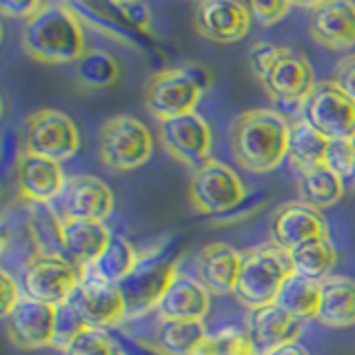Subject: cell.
<instances>
[{"label": "cell", "instance_id": "cell-13", "mask_svg": "<svg viewBox=\"0 0 355 355\" xmlns=\"http://www.w3.org/2000/svg\"><path fill=\"white\" fill-rule=\"evenodd\" d=\"M158 131L162 147L189 169L196 171L211 160V129L196 111L158 122Z\"/></svg>", "mask_w": 355, "mask_h": 355}, {"label": "cell", "instance_id": "cell-38", "mask_svg": "<svg viewBox=\"0 0 355 355\" xmlns=\"http://www.w3.org/2000/svg\"><path fill=\"white\" fill-rule=\"evenodd\" d=\"M247 7L251 18L262 27L275 25V22H280L291 11V3L288 0H282V3H249Z\"/></svg>", "mask_w": 355, "mask_h": 355}, {"label": "cell", "instance_id": "cell-29", "mask_svg": "<svg viewBox=\"0 0 355 355\" xmlns=\"http://www.w3.org/2000/svg\"><path fill=\"white\" fill-rule=\"evenodd\" d=\"M76 83L92 89V92H107L116 87L122 78V64L116 55H111L105 49H87L80 60L73 64Z\"/></svg>", "mask_w": 355, "mask_h": 355}, {"label": "cell", "instance_id": "cell-6", "mask_svg": "<svg viewBox=\"0 0 355 355\" xmlns=\"http://www.w3.org/2000/svg\"><path fill=\"white\" fill-rule=\"evenodd\" d=\"M80 284V273L62 255H40L33 253L22 266L20 288L25 297L38 302L62 306L71 300Z\"/></svg>", "mask_w": 355, "mask_h": 355}, {"label": "cell", "instance_id": "cell-14", "mask_svg": "<svg viewBox=\"0 0 355 355\" xmlns=\"http://www.w3.org/2000/svg\"><path fill=\"white\" fill-rule=\"evenodd\" d=\"M69 304L92 329L109 331L118 327L122 320H127V306L120 286L96 280V277H80V284L73 291Z\"/></svg>", "mask_w": 355, "mask_h": 355}, {"label": "cell", "instance_id": "cell-5", "mask_svg": "<svg viewBox=\"0 0 355 355\" xmlns=\"http://www.w3.org/2000/svg\"><path fill=\"white\" fill-rule=\"evenodd\" d=\"M98 153L114 171H133L153 155V136L138 118L129 114L111 116L98 133Z\"/></svg>", "mask_w": 355, "mask_h": 355}, {"label": "cell", "instance_id": "cell-8", "mask_svg": "<svg viewBox=\"0 0 355 355\" xmlns=\"http://www.w3.org/2000/svg\"><path fill=\"white\" fill-rule=\"evenodd\" d=\"M22 151L53 162L71 160L80 149L76 122L58 109H38L25 122Z\"/></svg>", "mask_w": 355, "mask_h": 355}, {"label": "cell", "instance_id": "cell-2", "mask_svg": "<svg viewBox=\"0 0 355 355\" xmlns=\"http://www.w3.org/2000/svg\"><path fill=\"white\" fill-rule=\"evenodd\" d=\"M288 122L275 109H249L231 122L229 147L242 169L269 173L288 151Z\"/></svg>", "mask_w": 355, "mask_h": 355}, {"label": "cell", "instance_id": "cell-31", "mask_svg": "<svg viewBox=\"0 0 355 355\" xmlns=\"http://www.w3.org/2000/svg\"><path fill=\"white\" fill-rule=\"evenodd\" d=\"M207 336L205 322L160 320L153 349H158L162 355H196Z\"/></svg>", "mask_w": 355, "mask_h": 355}, {"label": "cell", "instance_id": "cell-26", "mask_svg": "<svg viewBox=\"0 0 355 355\" xmlns=\"http://www.w3.org/2000/svg\"><path fill=\"white\" fill-rule=\"evenodd\" d=\"M329 147V138L304 122L302 118L288 122V151L286 160L291 162L300 173L315 169L324 164V155Z\"/></svg>", "mask_w": 355, "mask_h": 355}, {"label": "cell", "instance_id": "cell-23", "mask_svg": "<svg viewBox=\"0 0 355 355\" xmlns=\"http://www.w3.org/2000/svg\"><path fill=\"white\" fill-rule=\"evenodd\" d=\"M111 238L105 222L64 220V258L83 271L103 255Z\"/></svg>", "mask_w": 355, "mask_h": 355}, {"label": "cell", "instance_id": "cell-34", "mask_svg": "<svg viewBox=\"0 0 355 355\" xmlns=\"http://www.w3.org/2000/svg\"><path fill=\"white\" fill-rule=\"evenodd\" d=\"M64 355H127V351L107 331L89 327L64 349Z\"/></svg>", "mask_w": 355, "mask_h": 355}, {"label": "cell", "instance_id": "cell-32", "mask_svg": "<svg viewBox=\"0 0 355 355\" xmlns=\"http://www.w3.org/2000/svg\"><path fill=\"white\" fill-rule=\"evenodd\" d=\"M288 255H291L295 273L318 282L327 280L338 262V249L333 247V242L329 238L300 244L293 251H288Z\"/></svg>", "mask_w": 355, "mask_h": 355}, {"label": "cell", "instance_id": "cell-16", "mask_svg": "<svg viewBox=\"0 0 355 355\" xmlns=\"http://www.w3.org/2000/svg\"><path fill=\"white\" fill-rule=\"evenodd\" d=\"M309 33L331 51L355 47V3L351 0H320L309 5Z\"/></svg>", "mask_w": 355, "mask_h": 355}, {"label": "cell", "instance_id": "cell-25", "mask_svg": "<svg viewBox=\"0 0 355 355\" xmlns=\"http://www.w3.org/2000/svg\"><path fill=\"white\" fill-rule=\"evenodd\" d=\"M27 231L36 253L64 258V222L53 205L27 202Z\"/></svg>", "mask_w": 355, "mask_h": 355}, {"label": "cell", "instance_id": "cell-19", "mask_svg": "<svg viewBox=\"0 0 355 355\" xmlns=\"http://www.w3.org/2000/svg\"><path fill=\"white\" fill-rule=\"evenodd\" d=\"M67 175L60 162L20 151L16 162V187L25 202L53 205L62 193Z\"/></svg>", "mask_w": 355, "mask_h": 355}, {"label": "cell", "instance_id": "cell-28", "mask_svg": "<svg viewBox=\"0 0 355 355\" xmlns=\"http://www.w3.org/2000/svg\"><path fill=\"white\" fill-rule=\"evenodd\" d=\"M320 297H322V282L311 280V277H304L300 273H293L282 284L273 304L284 309L291 318H295L300 322H306V320L318 318Z\"/></svg>", "mask_w": 355, "mask_h": 355}, {"label": "cell", "instance_id": "cell-12", "mask_svg": "<svg viewBox=\"0 0 355 355\" xmlns=\"http://www.w3.org/2000/svg\"><path fill=\"white\" fill-rule=\"evenodd\" d=\"M178 273L180 271H178L175 262L171 260L140 262L136 271L118 284L127 306V320L147 315L149 311L158 309Z\"/></svg>", "mask_w": 355, "mask_h": 355}, {"label": "cell", "instance_id": "cell-22", "mask_svg": "<svg viewBox=\"0 0 355 355\" xmlns=\"http://www.w3.org/2000/svg\"><path fill=\"white\" fill-rule=\"evenodd\" d=\"M211 309V293L196 277L178 273L169 291L164 293L158 304L160 320H182V322H202Z\"/></svg>", "mask_w": 355, "mask_h": 355}, {"label": "cell", "instance_id": "cell-1", "mask_svg": "<svg viewBox=\"0 0 355 355\" xmlns=\"http://www.w3.org/2000/svg\"><path fill=\"white\" fill-rule=\"evenodd\" d=\"M20 47L40 64H76L87 51L78 9L69 3H44L38 14L22 25Z\"/></svg>", "mask_w": 355, "mask_h": 355}, {"label": "cell", "instance_id": "cell-27", "mask_svg": "<svg viewBox=\"0 0 355 355\" xmlns=\"http://www.w3.org/2000/svg\"><path fill=\"white\" fill-rule=\"evenodd\" d=\"M142 260L138 251L122 236H114L107 244V249L103 251V255H100L92 266H87V269L78 273H80V277L87 275V277H96V280H103L109 284H120L127 275L136 271V266Z\"/></svg>", "mask_w": 355, "mask_h": 355}, {"label": "cell", "instance_id": "cell-4", "mask_svg": "<svg viewBox=\"0 0 355 355\" xmlns=\"http://www.w3.org/2000/svg\"><path fill=\"white\" fill-rule=\"evenodd\" d=\"M295 273L288 251L275 247L273 242L247 249L242 253V266L233 297L242 306L260 309L273 304L282 284Z\"/></svg>", "mask_w": 355, "mask_h": 355}, {"label": "cell", "instance_id": "cell-24", "mask_svg": "<svg viewBox=\"0 0 355 355\" xmlns=\"http://www.w3.org/2000/svg\"><path fill=\"white\" fill-rule=\"evenodd\" d=\"M320 324L331 329H347L355 324V280L347 275H329L322 280Z\"/></svg>", "mask_w": 355, "mask_h": 355}, {"label": "cell", "instance_id": "cell-39", "mask_svg": "<svg viewBox=\"0 0 355 355\" xmlns=\"http://www.w3.org/2000/svg\"><path fill=\"white\" fill-rule=\"evenodd\" d=\"M0 288H3V304H0V315H3V320H5L25 295H20L22 288L18 286V282L5 269L0 271Z\"/></svg>", "mask_w": 355, "mask_h": 355}, {"label": "cell", "instance_id": "cell-10", "mask_svg": "<svg viewBox=\"0 0 355 355\" xmlns=\"http://www.w3.org/2000/svg\"><path fill=\"white\" fill-rule=\"evenodd\" d=\"M300 114L304 122L329 140L355 138V100L333 80L318 83Z\"/></svg>", "mask_w": 355, "mask_h": 355}, {"label": "cell", "instance_id": "cell-40", "mask_svg": "<svg viewBox=\"0 0 355 355\" xmlns=\"http://www.w3.org/2000/svg\"><path fill=\"white\" fill-rule=\"evenodd\" d=\"M333 83H336L351 100H355V53L340 60V64L336 67V78H333Z\"/></svg>", "mask_w": 355, "mask_h": 355}, {"label": "cell", "instance_id": "cell-20", "mask_svg": "<svg viewBox=\"0 0 355 355\" xmlns=\"http://www.w3.org/2000/svg\"><path fill=\"white\" fill-rule=\"evenodd\" d=\"M304 322L291 318L277 304L251 309L247 315V333L255 355H271L284 344L297 342Z\"/></svg>", "mask_w": 355, "mask_h": 355}, {"label": "cell", "instance_id": "cell-11", "mask_svg": "<svg viewBox=\"0 0 355 355\" xmlns=\"http://www.w3.org/2000/svg\"><path fill=\"white\" fill-rule=\"evenodd\" d=\"M114 191L96 175H69L62 193L53 202V209L64 220L105 222L114 214Z\"/></svg>", "mask_w": 355, "mask_h": 355}, {"label": "cell", "instance_id": "cell-3", "mask_svg": "<svg viewBox=\"0 0 355 355\" xmlns=\"http://www.w3.org/2000/svg\"><path fill=\"white\" fill-rule=\"evenodd\" d=\"M251 69L258 76L266 98L284 111H302L315 89V71L304 53L271 42H255Z\"/></svg>", "mask_w": 355, "mask_h": 355}, {"label": "cell", "instance_id": "cell-36", "mask_svg": "<svg viewBox=\"0 0 355 355\" xmlns=\"http://www.w3.org/2000/svg\"><path fill=\"white\" fill-rule=\"evenodd\" d=\"M89 329L87 322L80 318V313L67 302L58 306V318H55V338H53V349L64 353V349L80 336V333Z\"/></svg>", "mask_w": 355, "mask_h": 355}, {"label": "cell", "instance_id": "cell-9", "mask_svg": "<svg viewBox=\"0 0 355 355\" xmlns=\"http://www.w3.org/2000/svg\"><path fill=\"white\" fill-rule=\"evenodd\" d=\"M189 198L198 214L218 216L236 209L247 198V189L231 166L211 158L193 171L189 180Z\"/></svg>", "mask_w": 355, "mask_h": 355}, {"label": "cell", "instance_id": "cell-43", "mask_svg": "<svg viewBox=\"0 0 355 355\" xmlns=\"http://www.w3.org/2000/svg\"><path fill=\"white\" fill-rule=\"evenodd\" d=\"M271 355H311V353L300 342H291V344H284V347L273 351Z\"/></svg>", "mask_w": 355, "mask_h": 355}, {"label": "cell", "instance_id": "cell-44", "mask_svg": "<svg viewBox=\"0 0 355 355\" xmlns=\"http://www.w3.org/2000/svg\"><path fill=\"white\" fill-rule=\"evenodd\" d=\"M351 142H353V173H351V180L355 182V138Z\"/></svg>", "mask_w": 355, "mask_h": 355}, {"label": "cell", "instance_id": "cell-7", "mask_svg": "<svg viewBox=\"0 0 355 355\" xmlns=\"http://www.w3.org/2000/svg\"><path fill=\"white\" fill-rule=\"evenodd\" d=\"M200 96L202 87L196 83L187 62L155 71L144 85V107L158 122L191 114L200 103Z\"/></svg>", "mask_w": 355, "mask_h": 355}, {"label": "cell", "instance_id": "cell-17", "mask_svg": "<svg viewBox=\"0 0 355 355\" xmlns=\"http://www.w3.org/2000/svg\"><path fill=\"white\" fill-rule=\"evenodd\" d=\"M249 7L236 0H202L196 5V31L211 42H238L251 27Z\"/></svg>", "mask_w": 355, "mask_h": 355}, {"label": "cell", "instance_id": "cell-35", "mask_svg": "<svg viewBox=\"0 0 355 355\" xmlns=\"http://www.w3.org/2000/svg\"><path fill=\"white\" fill-rule=\"evenodd\" d=\"M107 7L114 11L116 18H120L133 31H138L142 36H149V38L155 36L151 11L144 3H131V0H125V3H109Z\"/></svg>", "mask_w": 355, "mask_h": 355}, {"label": "cell", "instance_id": "cell-15", "mask_svg": "<svg viewBox=\"0 0 355 355\" xmlns=\"http://www.w3.org/2000/svg\"><path fill=\"white\" fill-rule=\"evenodd\" d=\"M55 318H58V306L22 297L16 309L5 318V329L18 349H44L53 347Z\"/></svg>", "mask_w": 355, "mask_h": 355}, {"label": "cell", "instance_id": "cell-33", "mask_svg": "<svg viewBox=\"0 0 355 355\" xmlns=\"http://www.w3.org/2000/svg\"><path fill=\"white\" fill-rule=\"evenodd\" d=\"M196 355H255L247 331L222 329L209 333Z\"/></svg>", "mask_w": 355, "mask_h": 355}, {"label": "cell", "instance_id": "cell-37", "mask_svg": "<svg viewBox=\"0 0 355 355\" xmlns=\"http://www.w3.org/2000/svg\"><path fill=\"white\" fill-rule=\"evenodd\" d=\"M324 166L340 178H351L353 173V142L351 140H329Z\"/></svg>", "mask_w": 355, "mask_h": 355}, {"label": "cell", "instance_id": "cell-18", "mask_svg": "<svg viewBox=\"0 0 355 355\" xmlns=\"http://www.w3.org/2000/svg\"><path fill=\"white\" fill-rule=\"evenodd\" d=\"M271 242L284 251L311 240L329 238V225L320 211L306 207L304 202H286L271 218Z\"/></svg>", "mask_w": 355, "mask_h": 355}, {"label": "cell", "instance_id": "cell-42", "mask_svg": "<svg viewBox=\"0 0 355 355\" xmlns=\"http://www.w3.org/2000/svg\"><path fill=\"white\" fill-rule=\"evenodd\" d=\"M122 344V349L127 351V355H162L158 349H149L147 344H140V342H120Z\"/></svg>", "mask_w": 355, "mask_h": 355}, {"label": "cell", "instance_id": "cell-21", "mask_svg": "<svg viewBox=\"0 0 355 355\" xmlns=\"http://www.w3.org/2000/svg\"><path fill=\"white\" fill-rule=\"evenodd\" d=\"M242 266V253L227 242H214L202 247L196 260V275L211 295L233 293Z\"/></svg>", "mask_w": 355, "mask_h": 355}, {"label": "cell", "instance_id": "cell-30", "mask_svg": "<svg viewBox=\"0 0 355 355\" xmlns=\"http://www.w3.org/2000/svg\"><path fill=\"white\" fill-rule=\"evenodd\" d=\"M297 193H300V202H304L311 209L315 211L331 209L344 196V178L333 173L324 164L315 166V169L300 173Z\"/></svg>", "mask_w": 355, "mask_h": 355}, {"label": "cell", "instance_id": "cell-41", "mask_svg": "<svg viewBox=\"0 0 355 355\" xmlns=\"http://www.w3.org/2000/svg\"><path fill=\"white\" fill-rule=\"evenodd\" d=\"M44 7L42 0H25V3H11V0H5L0 3V14L7 16V18H33L38 11Z\"/></svg>", "mask_w": 355, "mask_h": 355}]
</instances>
